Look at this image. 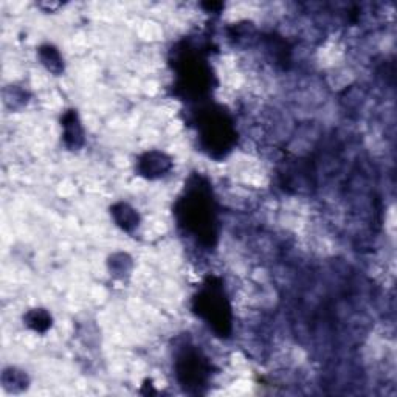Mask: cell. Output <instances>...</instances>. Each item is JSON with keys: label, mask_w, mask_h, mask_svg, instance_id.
<instances>
[{"label": "cell", "mask_w": 397, "mask_h": 397, "mask_svg": "<svg viewBox=\"0 0 397 397\" xmlns=\"http://www.w3.org/2000/svg\"><path fill=\"white\" fill-rule=\"evenodd\" d=\"M182 221L194 235L198 238H211L216 236L215 225V210H212V201L202 185H196L185 196L180 205Z\"/></svg>", "instance_id": "cell-1"}, {"label": "cell", "mask_w": 397, "mask_h": 397, "mask_svg": "<svg viewBox=\"0 0 397 397\" xmlns=\"http://www.w3.org/2000/svg\"><path fill=\"white\" fill-rule=\"evenodd\" d=\"M196 310L198 315L215 326L216 331L226 334L230 328V308L225 301L221 286L215 284L212 281L205 284L202 292L196 298Z\"/></svg>", "instance_id": "cell-2"}, {"label": "cell", "mask_w": 397, "mask_h": 397, "mask_svg": "<svg viewBox=\"0 0 397 397\" xmlns=\"http://www.w3.org/2000/svg\"><path fill=\"white\" fill-rule=\"evenodd\" d=\"M202 138L207 141V147L212 151H225L230 147L233 132L230 123L222 115H211L203 122Z\"/></svg>", "instance_id": "cell-3"}, {"label": "cell", "mask_w": 397, "mask_h": 397, "mask_svg": "<svg viewBox=\"0 0 397 397\" xmlns=\"http://www.w3.org/2000/svg\"><path fill=\"white\" fill-rule=\"evenodd\" d=\"M177 374L185 385L189 387H201L205 377H207V366H205V359L198 356L197 352L189 351L180 356L179 363H177Z\"/></svg>", "instance_id": "cell-4"}, {"label": "cell", "mask_w": 397, "mask_h": 397, "mask_svg": "<svg viewBox=\"0 0 397 397\" xmlns=\"http://www.w3.org/2000/svg\"><path fill=\"white\" fill-rule=\"evenodd\" d=\"M169 168H171V161L166 159L165 154L160 152L146 154L145 157L140 160V171L143 175L149 177V179L163 175Z\"/></svg>", "instance_id": "cell-5"}, {"label": "cell", "mask_w": 397, "mask_h": 397, "mask_svg": "<svg viewBox=\"0 0 397 397\" xmlns=\"http://www.w3.org/2000/svg\"><path fill=\"white\" fill-rule=\"evenodd\" d=\"M64 129H66L64 137H66L67 145L78 147L82 143V131H81L80 122H78V118H76V113L70 112L66 117H64Z\"/></svg>", "instance_id": "cell-6"}, {"label": "cell", "mask_w": 397, "mask_h": 397, "mask_svg": "<svg viewBox=\"0 0 397 397\" xmlns=\"http://www.w3.org/2000/svg\"><path fill=\"white\" fill-rule=\"evenodd\" d=\"M113 215H115V221L123 226L124 230H132L138 225V217L131 207L127 205H118V207L113 208Z\"/></svg>", "instance_id": "cell-7"}, {"label": "cell", "mask_w": 397, "mask_h": 397, "mask_svg": "<svg viewBox=\"0 0 397 397\" xmlns=\"http://www.w3.org/2000/svg\"><path fill=\"white\" fill-rule=\"evenodd\" d=\"M41 58L42 62H44L48 70H52V72L59 73L62 70V59L58 53V50H55L53 47L41 48Z\"/></svg>", "instance_id": "cell-8"}, {"label": "cell", "mask_w": 397, "mask_h": 397, "mask_svg": "<svg viewBox=\"0 0 397 397\" xmlns=\"http://www.w3.org/2000/svg\"><path fill=\"white\" fill-rule=\"evenodd\" d=\"M50 322H52V318H50L47 312L44 310H34L30 315H28V324L33 326L36 331L47 329L48 326L52 324Z\"/></svg>", "instance_id": "cell-9"}]
</instances>
